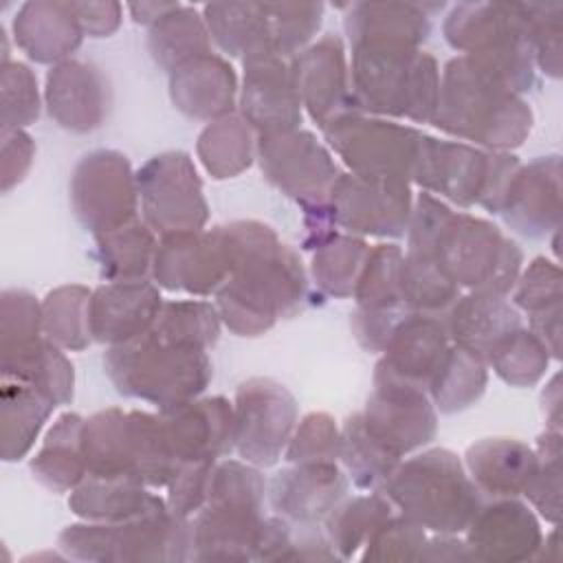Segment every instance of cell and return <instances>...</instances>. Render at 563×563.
<instances>
[{"mask_svg":"<svg viewBox=\"0 0 563 563\" xmlns=\"http://www.w3.org/2000/svg\"><path fill=\"white\" fill-rule=\"evenodd\" d=\"M235 242V266L216 290V308L238 336H260L279 319L295 317L308 299V275L299 255L257 220L227 224Z\"/></svg>","mask_w":563,"mask_h":563,"instance_id":"1","label":"cell"},{"mask_svg":"<svg viewBox=\"0 0 563 563\" xmlns=\"http://www.w3.org/2000/svg\"><path fill=\"white\" fill-rule=\"evenodd\" d=\"M407 249L427 255L460 290L510 295L523 253L495 222L453 211L444 200L422 191L413 198Z\"/></svg>","mask_w":563,"mask_h":563,"instance_id":"2","label":"cell"},{"mask_svg":"<svg viewBox=\"0 0 563 563\" xmlns=\"http://www.w3.org/2000/svg\"><path fill=\"white\" fill-rule=\"evenodd\" d=\"M431 123L488 152H510L532 132L528 101L501 77L471 57H451L440 73V95Z\"/></svg>","mask_w":563,"mask_h":563,"instance_id":"3","label":"cell"},{"mask_svg":"<svg viewBox=\"0 0 563 563\" xmlns=\"http://www.w3.org/2000/svg\"><path fill=\"white\" fill-rule=\"evenodd\" d=\"M350 90L365 114L431 123L440 95V66L431 53L416 46L356 44Z\"/></svg>","mask_w":563,"mask_h":563,"instance_id":"4","label":"cell"},{"mask_svg":"<svg viewBox=\"0 0 563 563\" xmlns=\"http://www.w3.org/2000/svg\"><path fill=\"white\" fill-rule=\"evenodd\" d=\"M380 493L398 515L435 534H462L484 504L464 462L442 446L400 460Z\"/></svg>","mask_w":563,"mask_h":563,"instance_id":"5","label":"cell"},{"mask_svg":"<svg viewBox=\"0 0 563 563\" xmlns=\"http://www.w3.org/2000/svg\"><path fill=\"white\" fill-rule=\"evenodd\" d=\"M81 449L88 473L134 479L147 488H167L180 468L161 416L141 409L92 413L84 420Z\"/></svg>","mask_w":563,"mask_h":563,"instance_id":"6","label":"cell"},{"mask_svg":"<svg viewBox=\"0 0 563 563\" xmlns=\"http://www.w3.org/2000/svg\"><path fill=\"white\" fill-rule=\"evenodd\" d=\"M103 369L119 394L158 409L200 396L213 376L207 350L158 339L150 330L128 343L110 345Z\"/></svg>","mask_w":563,"mask_h":563,"instance_id":"7","label":"cell"},{"mask_svg":"<svg viewBox=\"0 0 563 563\" xmlns=\"http://www.w3.org/2000/svg\"><path fill=\"white\" fill-rule=\"evenodd\" d=\"M446 44L501 77L517 95L537 86L523 2H457L442 22Z\"/></svg>","mask_w":563,"mask_h":563,"instance_id":"8","label":"cell"},{"mask_svg":"<svg viewBox=\"0 0 563 563\" xmlns=\"http://www.w3.org/2000/svg\"><path fill=\"white\" fill-rule=\"evenodd\" d=\"M59 550L73 561L95 563H178L194 552L189 517L169 508L128 521H79L57 537Z\"/></svg>","mask_w":563,"mask_h":563,"instance_id":"9","label":"cell"},{"mask_svg":"<svg viewBox=\"0 0 563 563\" xmlns=\"http://www.w3.org/2000/svg\"><path fill=\"white\" fill-rule=\"evenodd\" d=\"M321 132L350 174L411 183L422 139L420 130L365 112H347Z\"/></svg>","mask_w":563,"mask_h":563,"instance_id":"10","label":"cell"},{"mask_svg":"<svg viewBox=\"0 0 563 563\" xmlns=\"http://www.w3.org/2000/svg\"><path fill=\"white\" fill-rule=\"evenodd\" d=\"M143 222L158 235L200 231L209 220L202 180L187 152L152 156L136 172Z\"/></svg>","mask_w":563,"mask_h":563,"instance_id":"11","label":"cell"},{"mask_svg":"<svg viewBox=\"0 0 563 563\" xmlns=\"http://www.w3.org/2000/svg\"><path fill=\"white\" fill-rule=\"evenodd\" d=\"M70 207L95 238L139 218L136 172L119 150L84 154L70 174Z\"/></svg>","mask_w":563,"mask_h":563,"instance_id":"12","label":"cell"},{"mask_svg":"<svg viewBox=\"0 0 563 563\" xmlns=\"http://www.w3.org/2000/svg\"><path fill=\"white\" fill-rule=\"evenodd\" d=\"M255 158L264 178L301 209L328 202L343 174L330 150L303 128L257 134Z\"/></svg>","mask_w":563,"mask_h":563,"instance_id":"13","label":"cell"},{"mask_svg":"<svg viewBox=\"0 0 563 563\" xmlns=\"http://www.w3.org/2000/svg\"><path fill=\"white\" fill-rule=\"evenodd\" d=\"M235 266V242L227 224L161 235L152 279L158 288L209 297Z\"/></svg>","mask_w":563,"mask_h":563,"instance_id":"14","label":"cell"},{"mask_svg":"<svg viewBox=\"0 0 563 563\" xmlns=\"http://www.w3.org/2000/svg\"><path fill=\"white\" fill-rule=\"evenodd\" d=\"M235 453L257 466H275L297 424V400L275 378L253 376L240 383L233 398Z\"/></svg>","mask_w":563,"mask_h":563,"instance_id":"15","label":"cell"},{"mask_svg":"<svg viewBox=\"0 0 563 563\" xmlns=\"http://www.w3.org/2000/svg\"><path fill=\"white\" fill-rule=\"evenodd\" d=\"M361 418L369 435L398 457L424 449L438 431V409L427 389L400 380L378 365Z\"/></svg>","mask_w":563,"mask_h":563,"instance_id":"16","label":"cell"},{"mask_svg":"<svg viewBox=\"0 0 563 563\" xmlns=\"http://www.w3.org/2000/svg\"><path fill=\"white\" fill-rule=\"evenodd\" d=\"M328 207L343 233L396 240L407 233L411 220V183L363 178L347 172L332 185Z\"/></svg>","mask_w":563,"mask_h":563,"instance_id":"17","label":"cell"},{"mask_svg":"<svg viewBox=\"0 0 563 563\" xmlns=\"http://www.w3.org/2000/svg\"><path fill=\"white\" fill-rule=\"evenodd\" d=\"M493 163L495 152L462 141H444L422 134L411 183L431 196L435 194L440 200L466 209L479 205L484 198Z\"/></svg>","mask_w":563,"mask_h":563,"instance_id":"18","label":"cell"},{"mask_svg":"<svg viewBox=\"0 0 563 563\" xmlns=\"http://www.w3.org/2000/svg\"><path fill=\"white\" fill-rule=\"evenodd\" d=\"M288 64L301 106L321 130L347 112H361L352 99L350 64L339 35L325 33Z\"/></svg>","mask_w":563,"mask_h":563,"instance_id":"19","label":"cell"},{"mask_svg":"<svg viewBox=\"0 0 563 563\" xmlns=\"http://www.w3.org/2000/svg\"><path fill=\"white\" fill-rule=\"evenodd\" d=\"M158 416L180 464L218 462L235 451L233 402L224 396H196L158 409Z\"/></svg>","mask_w":563,"mask_h":563,"instance_id":"20","label":"cell"},{"mask_svg":"<svg viewBox=\"0 0 563 563\" xmlns=\"http://www.w3.org/2000/svg\"><path fill=\"white\" fill-rule=\"evenodd\" d=\"M464 534L473 561L488 563H519L537 559L543 543L537 512L519 497H497L482 504Z\"/></svg>","mask_w":563,"mask_h":563,"instance_id":"21","label":"cell"},{"mask_svg":"<svg viewBox=\"0 0 563 563\" xmlns=\"http://www.w3.org/2000/svg\"><path fill=\"white\" fill-rule=\"evenodd\" d=\"M497 216L515 233L530 240L556 233L561 222V156L545 154L519 165Z\"/></svg>","mask_w":563,"mask_h":563,"instance_id":"22","label":"cell"},{"mask_svg":"<svg viewBox=\"0 0 563 563\" xmlns=\"http://www.w3.org/2000/svg\"><path fill=\"white\" fill-rule=\"evenodd\" d=\"M242 64L244 77L238 95L240 117L257 134L301 128L303 106L288 59L260 55Z\"/></svg>","mask_w":563,"mask_h":563,"instance_id":"23","label":"cell"},{"mask_svg":"<svg viewBox=\"0 0 563 563\" xmlns=\"http://www.w3.org/2000/svg\"><path fill=\"white\" fill-rule=\"evenodd\" d=\"M350 479L336 462L290 464L266 482L273 512L290 523H323L347 497Z\"/></svg>","mask_w":563,"mask_h":563,"instance_id":"24","label":"cell"},{"mask_svg":"<svg viewBox=\"0 0 563 563\" xmlns=\"http://www.w3.org/2000/svg\"><path fill=\"white\" fill-rule=\"evenodd\" d=\"M44 106L59 128L92 132L108 117L110 88L95 64L70 57L48 68Z\"/></svg>","mask_w":563,"mask_h":563,"instance_id":"25","label":"cell"},{"mask_svg":"<svg viewBox=\"0 0 563 563\" xmlns=\"http://www.w3.org/2000/svg\"><path fill=\"white\" fill-rule=\"evenodd\" d=\"M161 306V288L150 279L97 286L90 295L92 341L110 347L145 334L154 325Z\"/></svg>","mask_w":563,"mask_h":563,"instance_id":"26","label":"cell"},{"mask_svg":"<svg viewBox=\"0 0 563 563\" xmlns=\"http://www.w3.org/2000/svg\"><path fill=\"white\" fill-rule=\"evenodd\" d=\"M449 345L444 314L407 310L391 328L376 365L400 380L427 389Z\"/></svg>","mask_w":563,"mask_h":563,"instance_id":"27","label":"cell"},{"mask_svg":"<svg viewBox=\"0 0 563 563\" xmlns=\"http://www.w3.org/2000/svg\"><path fill=\"white\" fill-rule=\"evenodd\" d=\"M264 508L207 501L191 521L194 561H255Z\"/></svg>","mask_w":563,"mask_h":563,"instance_id":"28","label":"cell"},{"mask_svg":"<svg viewBox=\"0 0 563 563\" xmlns=\"http://www.w3.org/2000/svg\"><path fill=\"white\" fill-rule=\"evenodd\" d=\"M233 66L216 55H200L169 73V99L189 119L216 121L233 114L238 99Z\"/></svg>","mask_w":563,"mask_h":563,"instance_id":"29","label":"cell"},{"mask_svg":"<svg viewBox=\"0 0 563 563\" xmlns=\"http://www.w3.org/2000/svg\"><path fill=\"white\" fill-rule=\"evenodd\" d=\"M13 40L35 64L70 59L84 40V29L66 0H29L13 15Z\"/></svg>","mask_w":563,"mask_h":563,"instance_id":"30","label":"cell"},{"mask_svg":"<svg viewBox=\"0 0 563 563\" xmlns=\"http://www.w3.org/2000/svg\"><path fill=\"white\" fill-rule=\"evenodd\" d=\"M442 7V2H350L343 29L350 46L405 44L420 48L431 33V11Z\"/></svg>","mask_w":563,"mask_h":563,"instance_id":"31","label":"cell"},{"mask_svg":"<svg viewBox=\"0 0 563 563\" xmlns=\"http://www.w3.org/2000/svg\"><path fill=\"white\" fill-rule=\"evenodd\" d=\"M534 446L517 438H482L464 453V468L477 490L493 499L519 497L537 473Z\"/></svg>","mask_w":563,"mask_h":563,"instance_id":"32","label":"cell"},{"mask_svg":"<svg viewBox=\"0 0 563 563\" xmlns=\"http://www.w3.org/2000/svg\"><path fill=\"white\" fill-rule=\"evenodd\" d=\"M444 325L451 343L486 361L501 336L521 328V314L506 295L471 290L444 312Z\"/></svg>","mask_w":563,"mask_h":563,"instance_id":"33","label":"cell"},{"mask_svg":"<svg viewBox=\"0 0 563 563\" xmlns=\"http://www.w3.org/2000/svg\"><path fill=\"white\" fill-rule=\"evenodd\" d=\"M68 508L84 521H128L167 510V501L125 477L88 473L68 497Z\"/></svg>","mask_w":563,"mask_h":563,"instance_id":"34","label":"cell"},{"mask_svg":"<svg viewBox=\"0 0 563 563\" xmlns=\"http://www.w3.org/2000/svg\"><path fill=\"white\" fill-rule=\"evenodd\" d=\"M202 18L211 42L229 57L246 62L260 55H277L262 2H209L202 7Z\"/></svg>","mask_w":563,"mask_h":563,"instance_id":"35","label":"cell"},{"mask_svg":"<svg viewBox=\"0 0 563 563\" xmlns=\"http://www.w3.org/2000/svg\"><path fill=\"white\" fill-rule=\"evenodd\" d=\"M57 402L15 378L0 385V455L4 462L22 460L35 444Z\"/></svg>","mask_w":563,"mask_h":563,"instance_id":"36","label":"cell"},{"mask_svg":"<svg viewBox=\"0 0 563 563\" xmlns=\"http://www.w3.org/2000/svg\"><path fill=\"white\" fill-rule=\"evenodd\" d=\"M84 420L86 418L73 411L57 416L40 451L31 457L29 466L33 477L53 493H70L88 475L81 449Z\"/></svg>","mask_w":563,"mask_h":563,"instance_id":"37","label":"cell"},{"mask_svg":"<svg viewBox=\"0 0 563 563\" xmlns=\"http://www.w3.org/2000/svg\"><path fill=\"white\" fill-rule=\"evenodd\" d=\"M99 275L106 282H143L152 279L156 233L143 222L132 220L110 233L95 238Z\"/></svg>","mask_w":563,"mask_h":563,"instance_id":"38","label":"cell"},{"mask_svg":"<svg viewBox=\"0 0 563 563\" xmlns=\"http://www.w3.org/2000/svg\"><path fill=\"white\" fill-rule=\"evenodd\" d=\"M211 46L213 42L202 13L180 2L147 31L150 55L167 75L194 57L213 53Z\"/></svg>","mask_w":563,"mask_h":563,"instance_id":"39","label":"cell"},{"mask_svg":"<svg viewBox=\"0 0 563 563\" xmlns=\"http://www.w3.org/2000/svg\"><path fill=\"white\" fill-rule=\"evenodd\" d=\"M0 372L2 378H15L46 394L51 400L57 402V407L73 400V363L68 361L64 350L46 336L9 358H0Z\"/></svg>","mask_w":563,"mask_h":563,"instance_id":"40","label":"cell"},{"mask_svg":"<svg viewBox=\"0 0 563 563\" xmlns=\"http://www.w3.org/2000/svg\"><path fill=\"white\" fill-rule=\"evenodd\" d=\"M486 383V361L451 343L427 385V394L440 413H457L468 409L484 396Z\"/></svg>","mask_w":563,"mask_h":563,"instance_id":"41","label":"cell"},{"mask_svg":"<svg viewBox=\"0 0 563 563\" xmlns=\"http://www.w3.org/2000/svg\"><path fill=\"white\" fill-rule=\"evenodd\" d=\"M255 130L240 117L229 114L202 128L196 141V154L205 172L216 178H233L251 167L255 158Z\"/></svg>","mask_w":563,"mask_h":563,"instance_id":"42","label":"cell"},{"mask_svg":"<svg viewBox=\"0 0 563 563\" xmlns=\"http://www.w3.org/2000/svg\"><path fill=\"white\" fill-rule=\"evenodd\" d=\"M402 457L378 444L363 424L361 411L345 418L341 427L339 462L347 479L365 493H380Z\"/></svg>","mask_w":563,"mask_h":563,"instance_id":"43","label":"cell"},{"mask_svg":"<svg viewBox=\"0 0 563 563\" xmlns=\"http://www.w3.org/2000/svg\"><path fill=\"white\" fill-rule=\"evenodd\" d=\"M394 515L391 501L383 493L345 497L323 521L332 550L341 561L352 559L367 545L372 534Z\"/></svg>","mask_w":563,"mask_h":563,"instance_id":"44","label":"cell"},{"mask_svg":"<svg viewBox=\"0 0 563 563\" xmlns=\"http://www.w3.org/2000/svg\"><path fill=\"white\" fill-rule=\"evenodd\" d=\"M369 244L365 238L336 231L330 240L312 251L310 277L321 295L334 299L354 297Z\"/></svg>","mask_w":563,"mask_h":563,"instance_id":"45","label":"cell"},{"mask_svg":"<svg viewBox=\"0 0 563 563\" xmlns=\"http://www.w3.org/2000/svg\"><path fill=\"white\" fill-rule=\"evenodd\" d=\"M90 295L81 284H64L42 299L44 336L57 347L81 352L92 343L90 332Z\"/></svg>","mask_w":563,"mask_h":563,"instance_id":"46","label":"cell"},{"mask_svg":"<svg viewBox=\"0 0 563 563\" xmlns=\"http://www.w3.org/2000/svg\"><path fill=\"white\" fill-rule=\"evenodd\" d=\"M220 328L222 319L216 303L205 299H172L163 301L150 332L172 343L209 350L216 345Z\"/></svg>","mask_w":563,"mask_h":563,"instance_id":"47","label":"cell"},{"mask_svg":"<svg viewBox=\"0 0 563 563\" xmlns=\"http://www.w3.org/2000/svg\"><path fill=\"white\" fill-rule=\"evenodd\" d=\"M550 358L543 341L521 325L493 345L486 365L510 387H532L545 376Z\"/></svg>","mask_w":563,"mask_h":563,"instance_id":"48","label":"cell"},{"mask_svg":"<svg viewBox=\"0 0 563 563\" xmlns=\"http://www.w3.org/2000/svg\"><path fill=\"white\" fill-rule=\"evenodd\" d=\"M402 260L405 251L396 242H380L369 249L352 297L356 299V308L387 310L405 306L400 292Z\"/></svg>","mask_w":563,"mask_h":563,"instance_id":"49","label":"cell"},{"mask_svg":"<svg viewBox=\"0 0 563 563\" xmlns=\"http://www.w3.org/2000/svg\"><path fill=\"white\" fill-rule=\"evenodd\" d=\"M400 292L409 310L444 314L462 290L449 282L442 271L427 255L405 251L402 273H400Z\"/></svg>","mask_w":563,"mask_h":563,"instance_id":"50","label":"cell"},{"mask_svg":"<svg viewBox=\"0 0 563 563\" xmlns=\"http://www.w3.org/2000/svg\"><path fill=\"white\" fill-rule=\"evenodd\" d=\"M271 24L273 48L282 59H292L306 46L323 22V2H262Z\"/></svg>","mask_w":563,"mask_h":563,"instance_id":"51","label":"cell"},{"mask_svg":"<svg viewBox=\"0 0 563 563\" xmlns=\"http://www.w3.org/2000/svg\"><path fill=\"white\" fill-rule=\"evenodd\" d=\"M44 339L42 301L24 288L0 295V358H9Z\"/></svg>","mask_w":563,"mask_h":563,"instance_id":"52","label":"cell"},{"mask_svg":"<svg viewBox=\"0 0 563 563\" xmlns=\"http://www.w3.org/2000/svg\"><path fill=\"white\" fill-rule=\"evenodd\" d=\"M539 455L537 473L532 475L523 497L530 501V508L537 510L541 519L552 526L561 523V431L545 429L537 438L534 446Z\"/></svg>","mask_w":563,"mask_h":563,"instance_id":"53","label":"cell"},{"mask_svg":"<svg viewBox=\"0 0 563 563\" xmlns=\"http://www.w3.org/2000/svg\"><path fill=\"white\" fill-rule=\"evenodd\" d=\"M537 70L559 79L563 68V2H523Z\"/></svg>","mask_w":563,"mask_h":563,"instance_id":"54","label":"cell"},{"mask_svg":"<svg viewBox=\"0 0 563 563\" xmlns=\"http://www.w3.org/2000/svg\"><path fill=\"white\" fill-rule=\"evenodd\" d=\"M2 132L24 130L40 117V90L33 70L22 62H4L0 68Z\"/></svg>","mask_w":563,"mask_h":563,"instance_id":"55","label":"cell"},{"mask_svg":"<svg viewBox=\"0 0 563 563\" xmlns=\"http://www.w3.org/2000/svg\"><path fill=\"white\" fill-rule=\"evenodd\" d=\"M341 429L334 418L325 411L306 413L297 420L295 431L284 451L288 464H310V462H339Z\"/></svg>","mask_w":563,"mask_h":563,"instance_id":"56","label":"cell"},{"mask_svg":"<svg viewBox=\"0 0 563 563\" xmlns=\"http://www.w3.org/2000/svg\"><path fill=\"white\" fill-rule=\"evenodd\" d=\"M429 532L402 515H391L363 548V561H424Z\"/></svg>","mask_w":563,"mask_h":563,"instance_id":"57","label":"cell"},{"mask_svg":"<svg viewBox=\"0 0 563 563\" xmlns=\"http://www.w3.org/2000/svg\"><path fill=\"white\" fill-rule=\"evenodd\" d=\"M512 306L526 314H534L563 301V275L561 266L548 257H534L526 268H521L512 286Z\"/></svg>","mask_w":563,"mask_h":563,"instance_id":"58","label":"cell"},{"mask_svg":"<svg viewBox=\"0 0 563 563\" xmlns=\"http://www.w3.org/2000/svg\"><path fill=\"white\" fill-rule=\"evenodd\" d=\"M216 462H187L180 464L172 482L167 484V508L174 515L191 517L196 515L209 495V482Z\"/></svg>","mask_w":563,"mask_h":563,"instance_id":"59","label":"cell"},{"mask_svg":"<svg viewBox=\"0 0 563 563\" xmlns=\"http://www.w3.org/2000/svg\"><path fill=\"white\" fill-rule=\"evenodd\" d=\"M35 158V143L26 130L2 132V163H0V187L7 194L24 180Z\"/></svg>","mask_w":563,"mask_h":563,"instance_id":"60","label":"cell"},{"mask_svg":"<svg viewBox=\"0 0 563 563\" xmlns=\"http://www.w3.org/2000/svg\"><path fill=\"white\" fill-rule=\"evenodd\" d=\"M75 15L84 29V35L90 37H108L121 26L123 7L121 2H73Z\"/></svg>","mask_w":563,"mask_h":563,"instance_id":"61","label":"cell"},{"mask_svg":"<svg viewBox=\"0 0 563 563\" xmlns=\"http://www.w3.org/2000/svg\"><path fill=\"white\" fill-rule=\"evenodd\" d=\"M561 314H563L561 306L528 314V321H530L528 330H532L543 341L550 356L556 361L561 358Z\"/></svg>","mask_w":563,"mask_h":563,"instance_id":"62","label":"cell"},{"mask_svg":"<svg viewBox=\"0 0 563 563\" xmlns=\"http://www.w3.org/2000/svg\"><path fill=\"white\" fill-rule=\"evenodd\" d=\"M541 409L548 422V429L561 431V387H559V374L550 378L545 389L541 391Z\"/></svg>","mask_w":563,"mask_h":563,"instance_id":"63","label":"cell"},{"mask_svg":"<svg viewBox=\"0 0 563 563\" xmlns=\"http://www.w3.org/2000/svg\"><path fill=\"white\" fill-rule=\"evenodd\" d=\"M176 4H178V2H156V0H154V2H145V0H141V2H130V4H128V11H130V15H132L134 22L152 26V24L158 22L165 13H169Z\"/></svg>","mask_w":563,"mask_h":563,"instance_id":"64","label":"cell"}]
</instances>
